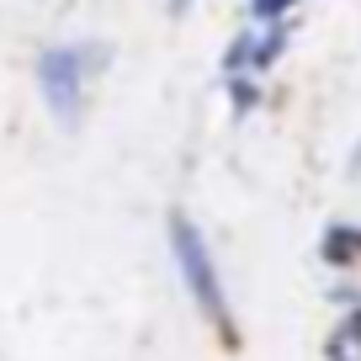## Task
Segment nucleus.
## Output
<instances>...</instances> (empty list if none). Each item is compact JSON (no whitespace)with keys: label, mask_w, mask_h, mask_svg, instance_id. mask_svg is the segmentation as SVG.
<instances>
[{"label":"nucleus","mask_w":361,"mask_h":361,"mask_svg":"<svg viewBox=\"0 0 361 361\" xmlns=\"http://www.w3.org/2000/svg\"><path fill=\"white\" fill-rule=\"evenodd\" d=\"M170 255H176V266H180V282L192 293L197 314H202L224 340H234V314H228L224 276H218V266H213V250H207L202 228H197L192 218H180V213L170 218Z\"/></svg>","instance_id":"1"},{"label":"nucleus","mask_w":361,"mask_h":361,"mask_svg":"<svg viewBox=\"0 0 361 361\" xmlns=\"http://www.w3.org/2000/svg\"><path fill=\"white\" fill-rule=\"evenodd\" d=\"M106 59H112L106 43H59V48H43V59H37V90H43L48 112H54L64 128L80 123L85 80L96 75V69H106Z\"/></svg>","instance_id":"2"},{"label":"nucleus","mask_w":361,"mask_h":361,"mask_svg":"<svg viewBox=\"0 0 361 361\" xmlns=\"http://www.w3.org/2000/svg\"><path fill=\"white\" fill-rule=\"evenodd\" d=\"M319 255H324L329 266H356L361 260V228L356 224H329L324 239H319Z\"/></svg>","instance_id":"3"},{"label":"nucleus","mask_w":361,"mask_h":361,"mask_svg":"<svg viewBox=\"0 0 361 361\" xmlns=\"http://www.w3.org/2000/svg\"><path fill=\"white\" fill-rule=\"evenodd\" d=\"M287 37H293V32H287V22H271L266 32L255 37V59H250V75H260V69L276 64V59L287 54Z\"/></svg>","instance_id":"4"},{"label":"nucleus","mask_w":361,"mask_h":361,"mask_svg":"<svg viewBox=\"0 0 361 361\" xmlns=\"http://www.w3.org/2000/svg\"><path fill=\"white\" fill-rule=\"evenodd\" d=\"M335 345H345V350H356V356H361V303L350 308V314H345V324L335 329Z\"/></svg>","instance_id":"5"},{"label":"nucleus","mask_w":361,"mask_h":361,"mask_svg":"<svg viewBox=\"0 0 361 361\" xmlns=\"http://www.w3.org/2000/svg\"><path fill=\"white\" fill-rule=\"evenodd\" d=\"M293 6L298 0H250V16H255V22H282Z\"/></svg>","instance_id":"6"},{"label":"nucleus","mask_w":361,"mask_h":361,"mask_svg":"<svg viewBox=\"0 0 361 361\" xmlns=\"http://www.w3.org/2000/svg\"><path fill=\"white\" fill-rule=\"evenodd\" d=\"M228 90H234V117H245L250 106L260 102V90H255V80H228Z\"/></svg>","instance_id":"7"},{"label":"nucleus","mask_w":361,"mask_h":361,"mask_svg":"<svg viewBox=\"0 0 361 361\" xmlns=\"http://www.w3.org/2000/svg\"><path fill=\"white\" fill-rule=\"evenodd\" d=\"M350 176H361V144L350 149Z\"/></svg>","instance_id":"8"},{"label":"nucleus","mask_w":361,"mask_h":361,"mask_svg":"<svg viewBox=\"0 0 361 361\" xmlns=\"http://www.w3.org/2000/svg\"><path fill=\"white\" fill-rule=\"evenodd\" d=\"M170 11H176V16H186V11H192V0H170Z\"/></svg>","instance_id":"9"}]
</instances>
